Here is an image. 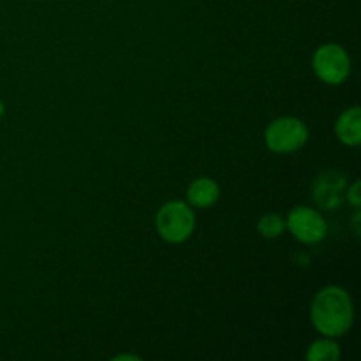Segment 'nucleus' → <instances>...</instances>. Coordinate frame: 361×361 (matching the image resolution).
I'll return each instance as SVG.
<instances>
[{"label": "nucleus", "mask_w": 361, "mask_h": 361, "mask_svg": "<svg viewBox=\"0 0 361 361\" xmlns=\"http://www.w3.org/2000/svg\"><path fill=\"white\" fill-rule=\"evenodd\" d=\"M219 194H221V190H219L217 182H214L212 178H197L196 182L190 183L189 190H187L190 204L200 208H207L217 203Z\"/></svg>", "instance_id": "8"}, {"label": "nucleus", "mask_w": 361, "mask_h": 361, "mask_svg": "<svg viewBox=\"0 0 361 361\" xmlns=\"http://www.w3.org/2000/svg\"><path fill=\"white\" fill-rule=\"evenodd\" d=\"M4 115V104H2V101H0V116Z\"/></svg>", "instance_id": "13"}, {"label": "nucleus", "mask_w": 361, "mask_h": 361, "mask_svg": "<svg viewBox=\"0 0 361 361\" xmlns=\"http://www.w3.org/2000/svg\"><path fill=\"white\" fill-rule=\"evenodd\" d=\"M286 229V222L281 215L277 214H268L263 215L257 222V231H259L261 236L264 238H277L284 233Z\"/></svg>", "instance_id": "10"}, {"label": "nucleus", "mask_w": 361, "mask_h": 361, "mask_svg": "<svg viewBox=\"0 0 361 361\" xmlns=\"http://www.w3.org/2000/svg\"><path fill=\"white\" fill-rule=\"evenodd\" d=\"M348 192V201L353 204V207H360L361 203V192H360V182H355L351 185V189L345 190Z\"/></svg>", "instance_id": "11"}, {"label": "nucleus", "mask_w": 361, "mask_h": 361, "mask_svg": "<svg viewBox=\"0 0 361 361\" xmlns=\"http://www.w3.org/2000/svg\"><path fill=\"white\" fill-rule=\"evenodd\" d=\"M267 145L270 150L279 152V154H289L305 145L309 140V130H307L305 123L298 118H279L268 126L267 134Z\"/></svg>", "instance_id": "3"}, {"label": "nucleus", "mask_w": 361, "mask_h": 361, "mask_svg": "<svg viewBox=\"0 0 361 361\" xmlns=\"http://www.w3.org/2000/svg\"><path fill=\"white\" fill-rule=\"evenodd\" d=\"M337 136L342 143L356 147L361 140V113L358 106H353L341 115L337 122Z\"/></svg>", "instance_id": "7"}, {"label": "nucleus", "mask_w": 361, "mask_h": 361, "mask_svg": "<svg viewBox=\"0 0 361 361\" xmlns=\"http://www.w3.org/2000/svg\"><path fill=\"white\" fill-rule=\"evenodd\" d=\"M115 360H140V356H129V355H122V356H116Z\"/></svg>", "instance_id": "12"}, {"label": "nucleus", "mask_w": 361, "mask_h": 361, "mask_svg": "<svg viewBox=\"0 0 361 361\" xmlns=\"http://www.w3.org/2000/svg\"><path fill=\"white\" fill-rule=\"evenodd\" d=\"M310 314L316 330L326 337H341L348 334L355 317L348 291L337 286H330L317 293Z\"/></svg>", "instance_id": "1"}, {"label": "nucleus", "mask_w": 361, "mask_h": 361, "mask_svg": "<svg viewBox=\"0 0 361 361\" xmlns=\"http://www.w3.org/2000/svg\"><path fill=\"white\" fill-rule=\"evenodd\" d=\"M341 358V348L337 342L321 338L316 341L307 351V360L309 361H337Z\"/></svg>", "instance_id": "9"}, {"label": "nucleus", "mask_w": 361, "mask_h": 361, "mask_svg": "<svg viewBox=\"0 0 361 361\" xmlns=\"http://www.w3.org/2000/svg\"><path fill=\"white\" fill-rule=\"evenodd\" d=\"M314 71L328 85H338L349 76L351 62L344 48L337 44H324L314 55Z\"/></svg>", "instance_id": "4"}, {"label": "nucleus", "mask_w": 361, "mask_h": 361, "mask_svg": "<svg viewBox=\"0 0 361 361\" xmlns=\"http://www.w3.org/2000/svg\"><path fill=\"white\" fill-rule=\"evenodd\" d=\"M289 231L303 243H317L326 236V222L316 210L296 207L288 217Z\"/></svg>", "instance_id": "5"}, {"label": "nucleus", "mask_w": 361, "mask_h": 361, "mask_svg": "<svg viewBox=\"0 0 361 361\" xmlns=\"http://www.w3.org/2000/svg\"><path fill=\"white\" fill-rule=\"evenodd\" d=\"M196 221L194 214L185 203L171 201L166 203L157 214V229L162 238L169 243H180L192 235Z\"/></svg>", "instance_id": "2"}, {"label": "nucleus", "mask_w": 361, "mask_h": 361, "mask_svg": "<svg viewBox=\"0 0 361 361\" xmlns=\"http://www.w3.org/2000/svg\"><path fill=\"white\" fill-rule=\"evenodd\" d=\"M345 197V176L338 171H326L314 182V201L323 208H338Z\"/></svg>", "instance_id": "6"}]
</instances>
